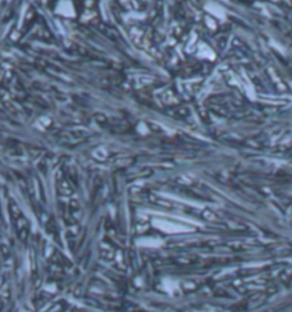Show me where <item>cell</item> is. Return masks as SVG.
Wrapping results in <instances>:
<instances>
[{"label": "cell", "mask_w": 292, "mask_h": 312, "mask_svg": "<svg viewBox=\"0 0 292 312\" xmlns=\"http://www.w3.org/2000/svg\"><path fill=\"white\" fill-rule=\"evenodd\" d=\"M9 209H10V214H12V216H13L14 220H16L19 216H22V212H21L19 207H18L17 203L15 201L12 200V201L9 202Z\"/></svg>", "instance_id": "obj_1"}, {"label": "cell", "mask_w": 292, "mask_h": 312, "mask_svg": "<svg viewBox=\"0 0 292 312\" xmlns=\"http://www.w3.org/2000/svg\"><path fill=\"white\" fill-rule=\"evenodd\" d=\"M59 191L63 194H65V196H69V194L72 193V189H71L70 184L67 183V182H65V181H63V182L59 183Z\"/></svg>", "instance_id": "obj_2"}, {"label": "cell", "mask_w": 292, "mask_h": 312, "mask_svg": "<svg viewBox=\"0 0 292 312\" xmlns=\"http://www.w3.org/2000/svg\"><path fill=\"white\" fill-rule=\"evenodd\" d=\"M101 256L106 261H112L114 257V253H113V250H111L109 248H105V249L101 250Z\"/></svg>", "instance_id": "obj_3"}, {"label": "cell", "mask_w": 292, "mask_h": 312, "mask_svg": "<svg viewBox=\"0 0 292 312\" xmlns=\"http://www.w3.org/2000/svg\"><path fill=\"white\" fill-rule=\"evenodd\" d=\"M95 120H96V122H98L99 125H106V122H107V117L105 116V114H103V113H96L95 116Z\"/></svg>", "instance_id": "obj_4"}, {"label": "cell", "mask_w": 292, "mask_h": 312, "mask_svg": "<svg viewBox=\"0 0 292 312\" xmlns=\"http://www.w3.org/2000/svg\"><path fill=\"white\" fill-rule=\"evenodd\" d=\"M69 208L71 212H76L79 210V202L76 201L75 199H72L71 201L69 202Z\"/></svg>", "instance_id": "obj_5"}, {"label": "cell", "mask_w": 292, "mask_h": 312, "mask_svg": "<svg viewBox=\"0 0 292 312\" xmlns=\"http://www.w3.org/2000/svg\"><path fill=\"white\" fill-rule=\"evenodd\" d=\"M0 250H1V253H2V255L3 256H6V257H8L9 256V254H10V252H9V249H8V247L7 246H1L0 247Z\"/></svg>", "instance_id": "obj_6"}, {"label": "cell", "mask_w": 292, "mask_h": 312, "mask_svg": "<svg viewBox=\"0 0 292 312\" xmlns=\"http://www.w3.org/2000/svg\"><path fill=\"white\" fill-rule=\"evenodd\" d=\"M147 125L149 126V128L152 129V130H154V131H159V130H160V129H159V126L154 125L153 122H147Z\"/></svg>", "instance_id": "obj_7"}]
</instances>
